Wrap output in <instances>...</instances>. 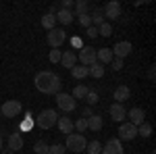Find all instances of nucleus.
I'll list each match as a JSON object with an SVG mask.
<instances>
[{
	"label": "nucleus",
	"mask_w": 156,
	"mask_h": 154,
	"mask_svg": "<svg viewBox=\"0 0 156 154\" xmlns=\"http://www.w3.org/2000/svg\"><path fill=\"white\" fill-rule=\"evenodd\" d=\"M34 83H36L37 92H42V94H54V96L60 92V85H62L60 77L52 71H40L36 75V79H34Z\"/></svg>",
	"instance_id": "1"
},
{
	"label": "nucleus",
	"mask_w": 156,
	"mask_h": 154,
	"mask_svg": "<svg viewBox=\"0 0 156 154\" xmlns=\"http://www.w3.org/2000/svg\"><path fill=\"white\" fill-rule=\"evenodd\" d=\"M56 121H58V113L54 108H46V110H42L34 119V125H36L37 129H52L56 125Z\"/></svg>",
	"instance_id": "2"
},
{
	"label": "nucleus",
	"mask_w": 156,
	"mask_h": 154,
	"mask_svg": "<svg viewBox=\"0 0 156 154\" xmlns=\"http://www.w3.org/2000/svg\"><path fill=\"white\" fill-rule=\"evenodd\" d=\"M85 146H87V140H85L81 133H69L67 135V144H65V150H71V152H83Z\"/></svg>",
	"instance_id": "3"
},
{
	"label": "nucleus",
	"mask_w": 156,
	"mask_h": 154,
	"mask_svg": "<svg viewBox=\"0 0 156 154\" xmlns=\"http://www.w3.org/2000/svg\"><path fill=\"white\" fill-rule=\"evenodd\" d=\"M56 104H58V108L62 113H73V110L77 108V100H75L71 94L58 92V94H56Z\"/></svg>",
	"instance_id": "4"
},
{
	"label": "nucleus",
	"mask_w": 156,
	"mask_h": 154,
	"mask_svg": "<svg viewBox=\"0 0 156 154\" xmlns=\"http://www.w3.org/2000/svg\"><path fill=\"white\" fill-rule=\"evenodd\" d=\"M21 110H23V106H21V102H19V100H6V102L0 106L2 117H6V119H15Z\"/></svg>",
	"instance_id": "5"
},
{
	"label": "nucleus",
	"mask_w": 156,
	"mask_h": 154,
	"mask_svg": "<svg viewBox=\"0 0 156 154\" xmlns=\"http://www.w3.org/2000/svg\"><path fill=\"white\" fill-rule=\"evenodd\" d=\"M65 40H67V34H65L62 29H58V27L50 29L48 36H46V42H48V46H52V48H60L65 44Z\"/></svg>",
	"instance_id": "6"
},
{
	"label": "nucleus",
	"mask_w": 156,
	"mask_h": 154,
	"mask_svg": "<svg viewBox=\"0 0 156 154\" xmlns=\"http://www.w3.org/2000/svg\"><path fill=\"white\" fill-rule=\"evenodd\" d=\"M102 13H104V19H110V21L119 19L121 13H123V9H121V2H117V0H110L108 4H104Z\"/></svg>",
	"instance_id": "7"
},
{
	"label": "nucleus",
	"mask_w": 156,
	"mask_h": 154,
	"mask_svg": "<svg viewBox=\"0 0 156 154\" xmlns=\"http://www.w3.org/2000/svg\"><path fill=\"white\" fill-rule=\"evenodd\" d=\"M77 59H79V63H81L83 67H92L94 63H98L96 60V50H94L92 46H83Z\"/></svg>",
	"instance_id": "8"
},
{
	"label": "nucleus",
	"mask_w": 156,
	"mask_h": 154,
	"mask_svg": "<svg viewBox=\"0 0 156 154\" xmlns=\"http://www.w3.org/2000/svg\"><path fill=\"white\" fill-rule=\"evenodd\" d=\"M100 154H125V150H123V144H121L119 138H110L106 146H102Z\"/></svg>",
	"instance_id": "9"
},
{
	"label": "nucleus",
	"mask_w": 156,
	"mask_h": 154,
	"mask_svg": "<svg viewBox=\"0 0 156 154\" xmlns=\"http://www.w3.org/2000/svg\"><path fill=\"white\" fill-rule=\"evenodd\" d=\"M131 50H133L131 42H117V44H115V48H112V56L123 60L125 56H129V54H131Z\"/></svg>",
	"instance_id": "10"
},
{
	"label": "nucleus",
	"mask_w": 156,
	"mask_h": 154,
	"mask_svg": "<svg viewBox=\"0 0 156 154\" xmlns=\"http://www.w3.org/2000/svg\"><path fill=\"white\" fill-rule=\"evenodd\" d=\"M135 135H137V127H135V125H131L129 121H127V123H123V125L119 127V140H121V142H123V140L131 142Z\"/></svg>",
	"instance_id": "11"
},
{
	"label": "nucleus",
	"mask_w": 156,
	"mask_h": 154,
	"mask_svg": "<svg viewBox=\"0 0 156 154\" xmlns=\"http://www.w3.org/2000/svg\"><path fill=\"white\" fill-rule=\"evenodd\" d=\"M6 144H9V150H11V152L21 150V148H23V135H21V131H12V133H9Z\"/></svg>",
	"instance_id": "12"
},
{
	"label": "nucleus",
	"mask_w": 156,
	"mask_h": 154,
	"mask_svg": "<svg viewBox=\"0 0 156 154\" xmlns=\"http://www.w3.org/2000/svg\"><path fill=\"white\" fill-rule=\"evenodd\" d=\"M108 113H110V119H112V121H117V123H121L123 119L127 117V110H125V106H123V104H119V102L110 104Z\"/></svg>",
	"instance_id": "13"
},
{
	"label": "nucleus",
	"mask_w": 156,
	"mask_h": 154,
	"mask_svg": "<svg viewBox=\"0 0 156 154\" xmlns=\"http://www.w3.org/2000/svg\"><path fill=\"white\" fill-rule=\"evenodd\" d=\"M127 117H129V123L137 127V125H142V123L146 121V113H144V110H142L140 106H133L131 110L127 113Z\"/></svg>",
	"instance_id": "14"
},
{
	"label": "nucleus",
	"mask_w": 156,
	"mask_h": 154,
	"mask_svg": "<svg viewBox=\"0 0 156 154\" xmlns=\"http://www.w3.org/2000/svg\"><path fill=\"white\" fill-rule=\"evenodd\" d=\"M60 65L67 67V69H73V67L77 65V54H75L73 50H65L62 56H60Z\"/></svg>",
	"instance_id": "15"
},
{
	"label": "nucleus",
	"mask_w": 156,
	"mask_h": 154,
	"mask_svg": "<svg viewBox=\"0 0 156 154\" xmlns=\"http://www.w3.org/2000/svg\"><path fill=\"white\" fill-rule=\"evenodd\" d=\"M112 59H115V56H112V50H110V48H98L96 50V60L100 65H108Z\"/></svg>",
	"instance_id": "16"
},
{
	"label": "nucleus",
	"mask_w": 156,
	"mask_h": 154,
	"mask_svg": "<svg viewBox=\"0 0 156 154\" xmlns=\"http://www.w3.org/2000/svg\"><path fill=\"white\" fill-rule=\"evenodd\" d=\"M129 96H131V90L127 88V85H119L117 90H115V94H112V98L119 102V104H123L125 100H129Z\"/></svg>",
	"instance_id": "17"
},
{
	"label": "nucleus",
	"mask_w": 156,
	"mask_h": 154,
	"mask_svg": "<svg viewBox=\"0 0 156 154\" xmlns=\"http://www.w3.org/2000/svg\"><path fill=\"white\" fill-rule=\"evenodd\" d=\"M56 127H58L60 133H73V121L69 117H58V121H56Z\"/></svg>",
	"instance_id": "18"
},
{
	"label": "nucleus",
	"mask_w": 156,
	"mask_h": 154,
	"mask_svg": "<svg viewBox=\"0 0 156 154\" xmlns=\"http://www.w3.org/2000/svg\"><path fill=\"white\" fill-rule=\"evenodd\" d=\"M54 17H56V21H60L62 25H71V23H73V17H75V15H73L71 11H65V9H58V13H56Z\"/></svg>",
	"instance_id": "19"
},
{
	"label": "nucleus",
	"mask_w": 156,
	"mask_h": 154,
	"mask_svg": "<svg viewBox=\"0 0 156 154\" xmlns=\"http://www.w3.org/2000/svg\"><path fill=\"white\" fill-rule=\"evenodd\" d=\"M102 117L100 115H92V117L87 119V129H92V131H100L102 129Z\"/></svg>",
	"instance_id": "20"
},
{
	"label": "nucleus",
	"mask_w": 156,
	"mask_h": 154,
	"mask_svg": "<svg viewBox=\"0 0 156 154\" xmlns=\"http://www.w3.org/2000/svg\"><path fill=\"white\" fill-rule=\"evenodd\" d=\"M87 92H90V88L87 85H83V83H79V85H75V90H73V98L75 100H83L85 96H87Z\"/></svg>",
	"instance_id": "21"
},
{
	"label": "nucleus",
	"mask_w": 156,
	"mask_h": 154,
	"mask_svg": "<svg viewBox=\"0 0 156 154\" xmlns=\"http://www.w3.org/2000/svg\"><path fill=\"white\" fill-rule=\"evenodd\" d=\"M87 71L92 77H96V79H102L104 77V65H100V63H94L92 67H87Z\"/></svg>",
	"instance_id": "22"
},
{
	"label": "nucleus",
	"mask_w": 156,
	"mask_h": 154,
	"mask_svg": "<svg viewBox=\"0 0 156 154\" xmlns=\"http://www.w3.org/2000/svg\"><path fill=\"white\" fill-rule=\"evenodd\" d=\"M42 27H44V29H54V27H56V17H54V15H50V13H46V15H44V17H42Z\"/></svg>",
	"instance_id": "23"
},
{
	"label": "nucleus",
	"mask_w": 156,
	"mask_h": 154,
	"mask_svg": "<svg viewBox=\"0 0 156 154\" xmlns=\"http://www.w3.org/2000/svg\"><path fill=\"white\" fill-rule=\"evenodd\" d=\"M90 19H92V25L94 27H100V25L104 23V13H102V9H94V13L90 15Z\"/></svg>",
	"instance_id": "24"
},
{
	"label": "nucleus",
	"mask_w": 156,
	"mask_h": 154,
	"mask_svg": "<svg viewBox=\"0 0 156 154\" xmlns=\"http://www.w3.org/2000/svg\"><path fill=\"white\" fill-rule=\"evenodd\" d=\"M71 75L75 77V79H85V77L90 75V71H87V67H83V65H79V67L75 65V67L71 69Z\"/></svg>",
	"instance_id": "25"
},
{
	"label": "nucleus",
	"mask_w": 156,
	"mask_h": 154,
	"mask_svg": "<svg viewBox=\"0 0 156 154\" xmlns=\"http://www.w3.org/2000/svg\"><path fill=\"white\" fill-rule=\"evenodd\" d=\"M137 135H142V138H150V135H152V125H150L148 121H144L142 125H137Z\"/></svg>",
	"instance_id": "26"
},
{
	"label": "nucleus",
	"mask_w": 156,
	"mask_h": 154,
	"mask_svg": "<svg viewBox=\"0 0 156 154\" xmlns=\"http://www.w3.org/2000/svg\"><path fill=\"white\" fill-rule=\"evenodd\" d=\"M85 150H87V154H100L102 152V144L98 142V140H92V142H87Z\"/></svg>",
	"instance_id": "27"
},
{
	"label": "nucleus",
	"mask_w": 156,
	"mask_h": 154,
	"mask_svg": "<svg viewBox=\"0 0 156 154\" xmlns=\"http://www.w3.org/2000/svg\"><path fill=\"white\" fill-rule=\"evenodd\" d=\"M73 9H75V13H77V15H87V9H90V2H85V0H77Z\"/></svg>",
	"instance_id": "28"
},
{
	"label": "nucleus",
	"mask_w": 156,
	"mask_h": 154,
	"mask_svg": "<svg viewBox=\"0 0 156 154\" xmlns=\"http://www.w3.org/2000/svg\"><path fill=\"white\" fill-rule=\"evenodd\" d=\"M98 36H104V38H110L112 36V25L108 23V21H104V23L98 27Z\"/></svg>",
	"instance_id": "29"
},
{
	"label": "nucleus",
	"mask_w": 156,
	"mask_h": 154,
	"mask_svg": "<svg viewBox=\"0 0 156 154\" xmlns=\"http://www.w3.org/2000/svg\"><path fill=\"white\" fill-rule=\"evenodd\" d=\"M34 152L36 154H48V144L44 142V140H37L34 144Z\"/></svg>",
	"instance_id": "30"
},
{
	"label": "nucleus",
	"mask_w": 156,
	"mask_h": 154,
	"mask_svg": "<svg viewBox=\"0 0 156 154\" xmlns=\"http://www.w3.org/2000/svg\"><path fill=\"white\" fill-rule=\"evenodd\" d=\"M73 129H77L79 133H83V131H87V119H77V121H73Z\"/></svg>",
	"instance_id": "31"
},
{
	"label": "nucleus",
	"mask_w": 156,
	"mask_h": 154,
	"mask_svg": "<svg viewBox=\"0 0 156 154\" xmlns=\"http://www.w3.org/2000/svg\"><path fill=\"white\" fill-rule=\"evenodd\" d=\"M34 127V121H31V113H27L25 115V119L21 121V131H29Z\"/></svg>",
	"instance_id": "32"
},
{
	"label": "nucleus",
	"mask_w": 156,
	"mask_h": 154,
	"mask_svg": "<svg viewBox=\"0 0 156 154\" xmlns=\"http://www.w3.org/2000/svg\"><path fill=\"white\" fill-rule=\"evenodd\" d=\"M83 100L87 102V106H94V104L98 102V92H94V90H90V92H87V96H85Z\"/></svg>",
	"instance_id": "33"
},
{
	"label": "nucleus",
	"mask_w": 156,
	"mask_h": 154,
	"mask_svg": "<svg viewBox=\"0 0 156 154\" xmlns=\"http://www.w3.org/2000/svg\"><path fill=\"white\" fill-rule=\"evenodd\" d=\"M77 21H79V25H81V27H85V29H87V27L92 25V19H90V13H87V15H77Z\"/></svg>",
	"instance_id": "34"
},
{
	"label": "nucleus",
	"mask_w": 156,
	"mask_h": 154,
	"mask_svg": "<svg viewBox=\"0 0 156 154\" xmlns=\"http://www.w3.org/2000/svg\"><path fill=\"white\" fill-rule=\"evenodd\" d=\"M67 150H65V146H60V144H52V146H48V154H65Z\"/></svg>",
	"instance_id": "35"
},
{
	"label": "nucleus",
	"mask_w": 156,
	"mask_h": 154,
	"mask_svg": "<svg viewBox=\"0 0 156 154\" xmlns=\"http://www.w3.org/2000/svg\"><path fill=\"white\" fill-rule=\"evenodd\" d=\"M60 56H62V52H60L58 48H54V50H50V54H48L50 63H60Z\"/></svg>",
	"instance_id": "36"
},
{
	"label": "nucleus",
	"mask_w": 156,
	"mask_h": 154,
	"mask_svg": "<svg viewBox=\"0 0 156 154\" xmlns=\"http://www.w3.org/2000/svg\"><path fill=\"white\" fill-rule=\"evenodd\" d=\"M85 34H87V38L96 40V38H98V27H94V25H90V27L85 29Z\"/></svg>",
	"instance_id": "37"
},
{
	"label": "nucleus",
	"mask_w": 156,
	"mask_h": 154,
	"mask_svg": "<svg viewBox=\"0 0 156 154\" xmlns=\"http://www.w3.org/2000/svg\"><path fill=\"white\" fill-rule=\"evenodd\" d=\"M110 67H112V71H121V69H123V60L121 59H112L110 60Z\"/></svg>",
	"instance_id": "38"
},
{
	"label": "nucleus",
	"mask_w": 156,
	"mask_h": 154,
	"mask_svg": "<svg viewBox=\"0 0 156 154\" xmlns=\"http://www.w3.org/2000/svg\"><path fill=\"white\" fill-rule=\"evenodd\" d=\"M73 6H75L73 0H62V4H60V9H65V11H71Z\"/></svg>",
	"instance_id": "39"
},
{
	"label": "nucleus",
	"mask_w": 156,
	"mask_h": 154,
	"mask_svg": "<svg viewBox=\"0 0 156 154\" xmlns=\"http://www.w3.org/2000/svg\"><path fill=\"white\" fill-rule=\"evenodd\" d=\"M71 44L75 48H83V42H81V38H77V36H73L71 38Z\"/></svg>",
	"instance_id": "40"
},
{
	"label": "nucleus",
	"mask_w": 156,
	"mask_h": 154,
	"mask_svg": "<svg viewBox=\"0 0 156 154\" xmlns=\"http://www.w3.org/2000/svg\"><path fill=\"white\" fill-rule=\"evenodd\" d=\"M81 115H83V119H90L92 115H94V113H92V108H90V106H85L83 110H81Z\"/></svg>",
	"instance_id": "41"
},
{
	"label": "nucleus",
	"mask_w": 156,
	"mask_h": 154,
	"mask_svg": "<svg viewBox=\"0 0 156 154\" xmlns=\"http://www.w3.org/2000/svg\"><path fill=\"white\" fill-rule=\"evenodd\" d=\"M2 144H4V140H2V135H0V152H2Z\"/></svg>",
	"instance_id": "42"
},
{
	"label": "nucleus",
	"mask_w": 156,
	"mask_h": 154,
	"mask_svg": "<svg viewBox=\"0 0 156 154\" xmlns=\"http://www.w3.org/2000/svg\"><path fill=\"white\" fill-rule=\"evenodd\" d=\"M0 117H2V113H0Z\"/></svg>",
	"instance_id": "43"
}]
</instances>
